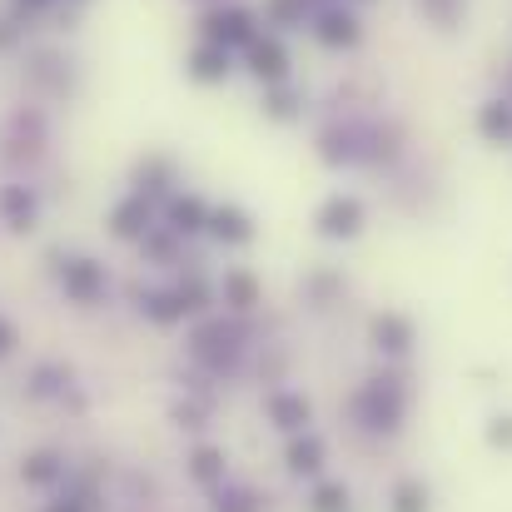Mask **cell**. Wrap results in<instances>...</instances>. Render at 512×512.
Wrapping results in <instances>:
<instances>
[{"instance_id":"obj_12","label":"cell","mask_w":512,"mask_h":512,"mask_svg":"<svg viewBox=\"0 0 512 512\" xmlns=\"http://www.w3.org/2000/svg\"><path fill=\"white\" fill-rule=\"evenodd\" d=\"M224 304H229V309H239V314H249V309L259 304V284H254V274L229 269V274H224Z\"/></svg>"},{"instance_id":"obj_7","label":"cell","mask_w":512,"mask_h":512,"mask_svg":"<svg viewBox=\"0 0 512 512\" xmlns=\"http://www.w3.org/2000/svg\"><path fill=\"white\" fill-rule=\"evenodd\" d=\"M314 35H319V45H329V50H353L358 35H363V25H358L353 10H324L319 25H314Z\"/></svg>"},{"instance_id":"obj_13","label":"cell","mask_w":512,"mask_h":512,"mask_svg":"<svg viewBox=\"0 0 512 512\" xmlns=\"http://www.w3.org/2000/svg\"><path fill=\"white\" fill-rule=\"evenodd\" d=\"M309 512H353V493L334 478H319L309 493Z\"/></svg>"},{"instance_id":"obj_1","label":"cell","mask_w":512,"mask_h":512,"mask_svg":"<svg viewBox=\"0 0 512 512\" xmlns=\"http://www.w3.org/2000/svg\"><path fill=\"white\" fill-rule=\"evenodd\" d=\"M353 418L368 428V433H398L403 418H408V388H403V373H373L358 393H353Z\"/></svg>"},{"instance_id":"obj_10","label":"cell","mask_w":512,"mask_h":512,"mask_svg":"<svg viewBox=\"0 0 512 512\" xmlns=\"http://www.w3.org/2000/svg\"><path fill=\"white\" fill-rule=\"evenodd\" d=\"M189 75H194V80H224V75H229V50L204 40V45L189 55Z\"/></svg>"},{"instance_id":"obj_11","label":"cell","mask_w":512,"mask_h":512,"mask_svg":"<svg viewBox=\"0 0 512 512\" xmlns=\"http://www.w3.org/2000/svg\"><path fill=\"white\" fill-rule=\"evenodd\" d=\"M189 478L194 483H204V488H219L224 483V448H194L189 453Z\"/></svg>"},{"instance_id":"obj_6","label":"cell","mask_w":512,"mask_h":512,"mask_svg":"<svg viewBox=\"0 0 512 512\" xmlns=\"http://www.w3.org/2000/svg\"><path fill=\"white\" fill-rule=\"evenodd\" d=\"M249 75L264 85H284L289 80V50L279 40H254L249 45Z\"/></svg>"},{"instance_id":"obj_8","label":"cell","mask_w":512,"mask_h":512,"mask_svg":"<svg viewBox=\"0 0 512 512\" xmlns=\"http://www.w3.org/2000/svg\"><path fill=\"white\" fill-rule=\"evenodd\" d=\"M478 135L493 140V145H508L512 140V100H488L478 110Z\"/></svg>"},{"instance_id":"obj_9","label":"cell","mask_w":512,"mask_h":512,"mask_svg":"<svg viewBox=\"0 0 512 512\" xmlns=\"http://www.w3.org/2000/svg\"><path fill=\"white\" fill-rule=\"evenodd\" d=\"M388 512H433V493L423 478H398L388 493Z\"/></svg>"},{"instance_id":"obj_5","label":"cell","mask_w":512,"mask_h":512,"mask_svg":"<svg viewBox=\"0 0 512 512\" xmlns=\"http://www.w3.org/2000/svg\"><path fill=\"white\" fill-rule=\"evenodd\" d=\"M363 229V204L353 194H334L324 209H319V234L324 239H353Z\"/></svg>"},{"instance_id":"obj_14","label":"cell","mask_w":512,"mask_h":512,"mask_svg":"<svg viewBox=\"0 0 512 512\" xmlns=\"http://www.w3.org/2000/svg\"><path fill=\"white\" fill-rule=\"evenodd\" d=\"M483 438H488L493 448H512V413H493L488 428H483Z\"/></svg>"},{"instance_id":"obj_2","label":"cell","mask_w":512,"mask_h":512,"mask_svg":"<svg viewBox=\"0 0 512 512\" xmlns=\"http://www.w3.org/2000/svg\"><path fill=\"white\" fill-rule=\"evenodd\" d=\"M368 339H373V348H378L383 358H408V353H413V343H418V329H413V319H408V314L383 309V314H373Z\"/></svg>"},{"instance_id":"obj_4","label":"cell","mask_w":512,"mask_h":512,"mask_svg":"<svg viewBox=\"0 0 512 512\" xmlns=\"http://www.w3.org/2000/svg\"><path fill=\"white\" fill-rule=\"evenodd\" d=\"M324 458H329V448H324V438H319L314 428L294 433L289 448H284V468H289L294 478H319V473H324Z\"/></svg>"},{"instance_id":"obj_3","label":"cell","mask_w":512,"mask_h":512,"mask_svg":"<svg viewBox=\"0 0 512 512\" xmlns=\"http://www.w3.org/2000/svg\"><path fill=\"white\" fill-rule=\"evenodd\" d=\"M264 413H269V423L279 428V433H304L309 423H314V403L304 398V393H294V388H279V393H269L264 398Z\"/></svg>"}]
</instances>
